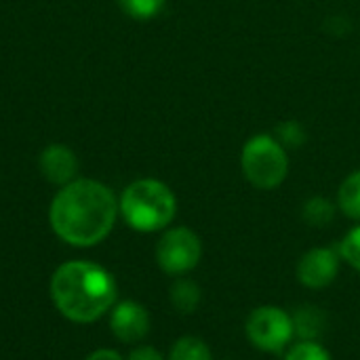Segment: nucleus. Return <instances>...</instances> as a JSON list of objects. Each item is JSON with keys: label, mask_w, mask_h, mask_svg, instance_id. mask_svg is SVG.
I'll list each match as a JSON object with an SVG mask.
<instances>
[{"label": "nucleus", "mask_w": 360, "mask_h": 360, "mask_svg": "<svg viewBox=\"0 0 360 360\" xmlns=\"http://www.w3.org/2000/svg\"><path fill=\"white\" fill-rule=\"evenodd\" d=\"M338 211L344 213L348 219L360 221V169L352 171L338 190V198H335Z\"/></svg>", "instance_id": "nucleus-12"}, {"label": "nucleus", "mask_w": 360, "mask_h": 360, "mask_svg": "<svg viewBox=\"0 0 360 360\" xmlns=\"http://www.w3.org/2000/svg\"><path fill=\"white\" fill-rule=\"evenodd\" d=\"M274 137L283 143L285 150H289V148L297 150V148H302V146L306 143V139H308V135H306L302 122H297V120H283V122L276 127Z\"/></svg>", "instance_id": "nucleus-18"}, {"label": "nucleus", "mask_w": 360, "mask_h": 360, "mask_svg": "<svg viewBox=\"0 0 360 360\" xmlns=\"http://www.w3.org/2000/svg\"><path fill=\"white\" fill-rule=\"evenodd\" d=\"M49 293L63 319L91 325L116 306L118 283L103 266L89 259H72L53 272Z\"/></svg>", "instance_id": "nucleus-2"}, {"label": "nucleus", "mask_w": 360, "mask_h": 360, "mask_svg": "<svg viewBox=\"0 0 360 360\" xmlns=\"http://www.w3.org/2000/svg\"><path fill=\"white\" fill-rule=\"evenodd\" d=\"M169 300L179 314H194L202 302V289L196 281L188 276H177L169 289Z\"/></svg>", "instance_id": "nucleus-10"}, {"label": "nucleus", "mask_w": 360, "mask_h": 360, "mask_svg": "<svg viewBox=\"0 0 360 360\" xmlns=\"http://www.w3.org/2000/svg\"><path fill=\"white\" fill-rule=\"evenodd\" d=\"M124 360H167L154 346H135Z\"/></svg>", "instance_id": "nucleus-19"}, {"label": "nucleus", "mask_w": 360, "mask_h": 360, "mask_svg": "<svg viewBox=\"0 0 360 360\" xmlns=\"http://www.w3.org/2000/svg\"><path fill=\"white\" fill-rule=\"evenodd\" d=\"M124 224L141 234L167 230L177 215V196L160 179L143 177L124 188L118 198Z\"/></svg>", "instance_id": "nucleus-3"}, {"label": "nucleus", "mask_w": 360, "mask_h": 360, "mask_svg": "<svg viewBox=\"0 0 360 360\" xmlns=\"http://www.w3.org/2000/svg\"><path fill=\"white\" fill-rule=\"evenodd\" d=\"M167 360H213V352L205 340L196 335H184L171 346Z\"/></svg>", "instance_id": "nucleus-14"}, {"label": "nucleus", "mask_w": 360, "mask_h": 360, "mask_svg": "<svg viewBox=\"0 0 360 360\" xmlns=\"http://www.w3.org/2000/svg\"><path fill=\"white\" fill-rule=\"evenodd\" d=\"M202 259V240L188 226H175L162 230L156 243V264L158 268L177 278L188 276L198 268Z\"/></svg>", "instance_id": "nucleus-6"}, {"label": "nucleus", "mask_w": 360, "mask_h": 360, "mask_svg": "<svg viewBox=\"0 0 360 360\" xmlns=\"http://www.w3.org/2000/svg\"><path fill=\"white\" fill-rule=\"evenodd\" d=\"M40 173L42 177L53 184V186H68L70 181L76 179V173H78V158L76 154L68 148V146H61V143H53V146H46L40 154Z\"/></svg>", "instance_id": "nucleus-9"}, {"label": "nucleus", "mask_w": 360, "mask_h": 360, "mask_svg": "<svg viewBox=\"0 0 360 360\" xmlns=\"http://www.w3.org/2000/svg\"><path fill=\"white\" fill-rule=\"evenodd\" d=\"M118 200L97 179H74L59 188L49 209V224L65 245L89 249L103 243L114 230Z\"/></svg>", "instance_id": "nucleus-1"}, {"label": "nucleus", "mask_w": 360, "mask_h": 360, "mask_svg": "<svg viewBox=\"0 0 360 360\" xmlns=\"http://www.w3.org/2000/svg\"><path fill=\"white\" fill-rule=\"evenodd\" d=\"M295 340H314L321 342V335L327 329V316L316 306H302L293 312Z\"/></svg>", "instance_id": "nucleus-11"}, {"label": "nucleus", "mask_w": 360, "mask_h": 360, "mask_svg": "<svg viewBox=\"0 0 360 360\" xmlns=\"http://www.w3.org/2000/svg\"><path fill=\"white\" fill-rule=\"evenodd\" d=\"M167 0H118L122 13L135 21H150L158 17L165 8Z\"/></svg>", "instance_id": "nucleus-15"}, {"label": "nucleus", "mask_w": 360, "mask_h": 360, "mask_svg": "<svg viewBox=\"0 0 360 360\" xmlns=\"http://www.w3.org/2000/svg\"><path fill=\"white\" fill-rule=\"evenodd\" d=\"M150 327V312L139 302L122 300L110 310V331L122 344H141L148 338Z\"/></svg>", "instance_id": "nucleus-8"}, {"label": "nucleus", "mask_w": 360, "mask_h": 360, "mask_svg": "<svg viewBox=\"0 0 360 360\" xmlns=\"http://www.w3.org/2000/svg\"><path fill=\"white\" fill-rule=\"evenodd\" d=\"M283 360H333V356H331V352L321 342H314V340H295L287 348L285 359Z\"/></svg>", "instance_id": "nucleus-16"}, {"label": "nucleus", "mask_w": 360, "mask_h": 360, "mask_svg": "<svg viewBox=\"0 0 360 360\" xmlns=\"http://www.w3.org/2000/svg\"><path fill=\"white\" fill-rule=\"evenodd\" d=\"M247 342L264 354H285L295 342L293 314L281 306H257L245 319Z\"/></svg>", "instance_id": "nucleus-5"}, {"label": "nucleus", "mask_w": 360, "mask_h": 360, "mask_svg": "<svg viewBox=\"0 0 360 360\" xmlns=\"http://www.w3.org/2000/svg\"><path fill=\"white\" fill-rule=\"evenodd\" d=\"M338 215V205L325 196H312L302 207V219L312 228L329 226Z\"/></svg>", "instance_id": "nucleus-13"}, {"label": "nucleus", "mask_w": 360, "mask_h": 360, "mask_svg": "<svg viewBox=\"0 0 360 360\" xmlns=\"http://www.w3.org/2000/svg\"><path fill=\"white\" fill-rule=\"evenodd\" d=\"M84 360H124V359H122V354H120V352H116V350H112V348H99V350L91 352V354H89Z\"/></svg>", "instance_id": "nucleus-20"}, {"label": "nucleus", "mask_w": 360, "mask_h": 360, "mask_svg": "<svg viewBox=\"0 0 360 360\" xmlns=\"http://www.w3.org/2000/svg\"><path fill=\"white\" fill-rule=\"evenodd\" d=\"M240 169L253 188L276 190L289 175V154L274 135L257 133L243 146Z\"/></svg>", "instance_id": "nucleus-4"}, {"label": "nucleus", "mask_w": 360, "mask_h": 360, "mask_svg": "<svg viewBox=\"0 0 360 360\" xmlns=\"http://www.w3.org/2000/svg\"><path fill=\"white\" fill-rule=\"evenodd\" d=\"M342 264L338 247H312L297 259L295 278L304 289L323 291L338 281Z\"/></svg>", "instance_id": "nucleus-7"}, {"label": "nucleus", "mask_w": 360, "mask_h": 360, "mask_svg": "<svg viewBox=\"0 0 360 360\" xmlns=\"http://www.w3.org/2000/svg\"><path fill=\"white\" fill-rule=\"evenodd\" d=\"M338 251L342 255V262L360 274V221L346 232V236L338 245Z\"/></svg>", "instance_id": "nucleus-17"}]
</instances>
